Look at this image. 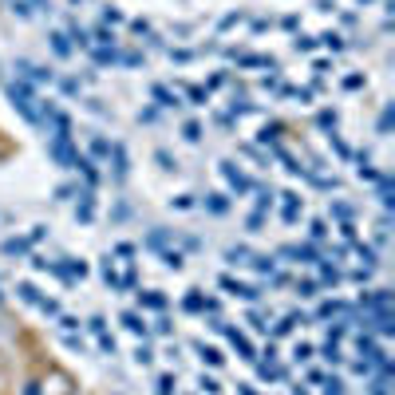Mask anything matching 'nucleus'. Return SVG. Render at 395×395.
I'll return each mask as SVG.
<instances>
[{
  "instance_id": "nucleus-2",
  "label": "nucleus",
  "mask_w": 395,
  "mask_h": 395,
  "mask_svg": "<svg viewBox=\"0 0 395 395\" xmlns=\"http://www.w3.org/2000/svg\"><path fill=\"white\" fill-rule=\"evenodd\" d=\"M225 178H230L237 190H245V186H250V182H245V174H237V170H233V166H225Z\"/></svg>"
},
{
  "instance_id": "nucleus-1",
  "label": "nucleus",
  "mask_w": 395,
  "mask_h": 395,
  "mask_svg": "<svg viewBox=\"0 0 395 395\" xmlns=\"http://www.w3.org/2000/svg\"><path fill=\"white\" fill-rule=\"evenodd\" d=\"M52 48H56V56H71V43H68V36H52Z\"/></svg>"
},
{
  "instance_id": "nucleus-3",
  "label": "nucleus",
  "mask_w": 395,
  "mask_h": 395,
  "mask_svg": "<svg viewBox=\"0 0 395 395\" xmlns=\"http://www.w3.org/2000/svg\"><path fill=\"white\" fill-rule=\"evenodd\" d=\"M202 360H210V364H222V356H217V348H202Z\"/></svg>"
}]
</instances>
